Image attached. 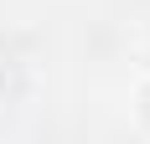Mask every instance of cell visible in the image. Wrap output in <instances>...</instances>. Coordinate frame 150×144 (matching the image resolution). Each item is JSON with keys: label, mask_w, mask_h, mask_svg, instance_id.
Returning a JSON list of instances; mask_svg holds the SVG:
<instances>
[{"label": "cell", "mask_w": 150, "mask_h": 144, "mask_svg": "<svg viewBox=\"0 0 150 144\" xmlns=\"http://www.w3.org/2000/svg\"><path fill=\"white\" fill-rule=\"evenodd\" d=\"M145 113H150V93H145Z\"/></svg>", "instance_id": "1"}]
</instances>
